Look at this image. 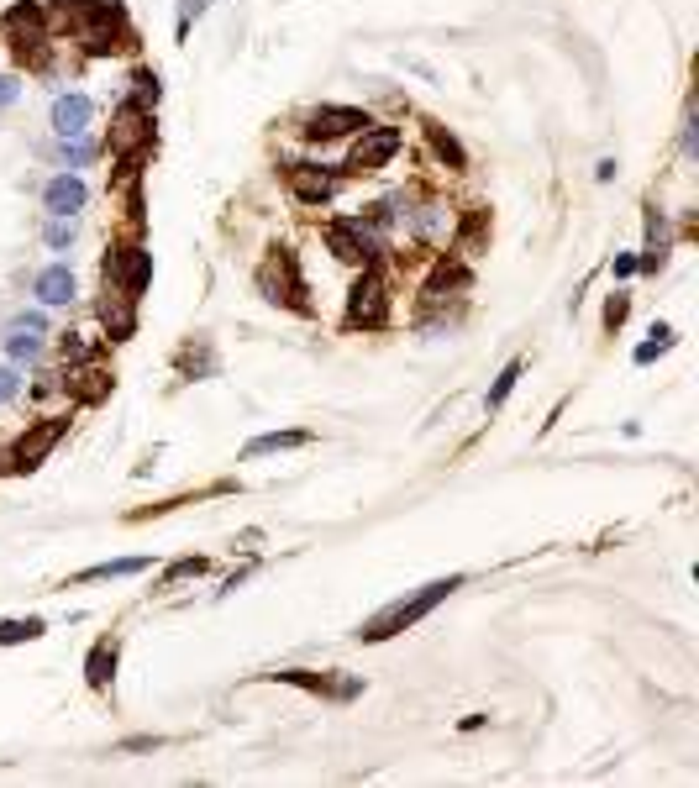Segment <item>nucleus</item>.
Masks as SVG:
<instances>
[{
	"label": "nucleus",
	"instance_id": "obj_4",
	"mask_svg": "<svg viewBox=\"0 0 699 788\" xmlns=\"http://www.w3.org/2000/svg\"><path fill=\"white\" fill-rule=\"evenodd\" d=\"M400 142H405L400 127H363L358 142H353V153H347V169L353 174H379L384 163L400 153Z\"/></svg>",
	"mask_w": 699,
	"mask_h": 788
},
{
	"label": "nucleus",
	"instance_id": "obj_19",
	"mask_svg": "<svg viewBox=\"0 0 699 788\" xmlns=\"http://www.w3.org/2000/svg\"><path fill=\"white\" fill-rule=\"evenodd\" d=\"M48 626L37 615H27V620H0V647H16V641H37Z\"/></svg>",
	"mask_w": 699,
	"mask_h": 788
},
{
	"label": "nucleus",
	"instance_id": "obj_5",
	"mask_svg": "<svg viewBox=\"0 0 699 788\" xmlns=\"http://www.w3.org/2000/svg\"><path fill=\"white\" fill-rule=\"evenodd\" d=\"M389 316V289L379 274H363L347 295V326H384Z\"/></svg>",
	"mask_w": 699,
	"mask_h": 788
},
{
	"label": "nucleus",
	"instance_id": "obj_10",
	"mask_svg": "<svg viewBox=\"0 0 699 788\" xmlns=\"http://www.w3.org/2000/svg\"><path fill=\"white\" fill-rule=\"evenodd\" d=\"M85 200H90V190H85V179L79 174H58V179H48V190H43L48 216H74V211H85Z\"/></svg>",
	"mask_w": 699,
	"mask_h": 788
},
{
	"label": "nucleus",
	"instance_id": "obj_7",
	"mask_svg": "<svg viewBox=\"0 0 699 788\" xmlns=\"http://www.w3.org/2000/svg\"><path fill=\"white\" fill-rule=\"evenodd\" d=\"M363 127H374V121H368V111H358V106H316L305 116V137H316V142L363 132Z\"/></svg>",
	"mask_w": 699,
	"mask_h": 788
},
{
	"label": "nucleus",
	"instance_id": "obj_17",
	"mask_svg": "<svg viewBox=\"0 0 699 788\" xmlns=\"http://www.w3.org/2000/svg\"><path fill=\"white\" fill-rule=\"evenodd\" d=\"M311 431H269V437H253L248 442V458H263V452H290V447H305Z\"/></svg>",
	"mask_w": 699,
	"mask_h": 788
},
{
	"label": "nucleus",
	"instance_id": "obj_30",
	"mask_svg": "<svg viewBox=\"0 0 699 788\" xmlns=\"http://www.w3.org/2000/svg\"><path fill=\"white\" fill-rule=\"evenodd\" d=\"M16 90H22V85H16V79H0V111H6L11 100H16Z\"/></svg>",
	"mask_w": 699,
	"mask_h": 788
},
{
	"label": "nucleus",
	"instance_id": "obj_11",
	"mask_svg": "<svg viewBox=\"0 0 699 788\" xmlns=\"http://www.w3.org/2000/svg\"><path fill=\"white\" fill-rule=\"evenodd\" d=\"M64 431H69V421H43L32 437H22V447H16V468H37V463L53 452V442L64 437Z\"/></svg>",
	"mask_w": 699,
	"mask_h": 788
},
{
	"label": "nucleus",
	"instance_id": "obj_8",
	"mask_svg": "<svg viewBox=\"0 0 699 788\" xmlns=\"http://www.w3.org/2000/svg\"><path fill=\"white\" fill-rule=\"evenodd\" d=\"M90 121H95V100L90 95H58L53 100V132L58 137H85L90 132Z\"/></svg>",
	"mask_w": 699,
	"mask_h": 788
},
{
	"label": "nucleus",
	"instance_id": "obj_25",
	"mask_svg": "<svg viewBox=\"0 0 699 788\" xmlns=\"http://www.w3.org/2000/svg\"><path fill=\"white\" fill-rule=\"evenodd\" d=\"M652 337H657V342H642V347H636V363H652L657 352H668V347H673V331H668V326H657Z\"/></svg>",
	"mask_w": 699,
	"mask_h": 788
},
{
	"label": "nucleus",
	"instance_id": "obj_23",
	"mask_svg": "<svg viewBox=\"0 0 699 788\" xmlns=\"http://www.w3.org/2000/svg\"><path fill=\"white\" fill-rule=\"evenodd\" d=\"M74 237H79L74 216H53V221H48V247H58V253H64V247H74Z\"/></svg>",
	"mask_w": 699,
	"mask_h": 788
},
{
	"label": "nucleus",
	"instance_id": "obj_3",
	"mask_svg": "<svg viewBox=\"0 0 699 788\" xmlns=\"http://www.w3.org/2000/svg\"><path fill=\"white\" fill-rule=\"evenodd\" d=\"M258 289L269 295L274 305H295V310H311V300H305V279H300V268H295V253H279L263 263V274H258Z\"/></svg>",
	"mask_w": 699,
	"mask_h": 788
},
{
	"label": "nucleus",
	"instance_id": "obj_14",
	"mask_svg": "<svg viewBox=\"0 0 699 788\" xmlns=\"http://www.w3.org/2000/svg\"><path fill=\"white\" fill-rule=\"evenodd\" d=\"M100 316H106V331H111L116 342H121V337H132V331H137V316H132V295H121V289H116V295H106V305H100Z\"/></svg>",
	"mask_w": 699,
	"mask_h": 788
},
{
	"label": "nucleus",
	"instance_id": "obj_9",
	"mask_svg": "<svg viewBox=\"0 0 699 788\" xmlns=\"http://www.w3.org/2000/svg\"><path fill=\"white\" fill-rule=\"evenodd\" d=\"M337 174H326V169H316V163H295L290 169V190H295V200L300 205H321V200H332L337 195Z\"/></svg>",
	"mask_w": 699,
	"mask_h": 788
},
{
	"label": "nucleus",
	"instance_id": "obj_27",
	"mask_svg": "<svg viewBox=\"0 0 699 788\" xmlns=\"http://www.w3.org/2000/svg\"><path fill=\"white\" fill-rule=\"evenodd\" d=\"M132 106H142V111L158 106V79L153 74H137V100H132Z\"/></svg>",
	"mask_w": 699,
	"mask_h": 788
},
{
	"label": "nucleus",
	"instance_id": "obj_22",
	"mask_svg": "<svg viewBox=\"0 0 699 788\" xmlns=\"http://www.w3.org/2000/svg\"><path fill=\"white\" fill-rule=\"evenodd\" d=\"M95 153H100V148H95L90 137H64V163H69V169H85Z\"/></svg>",
	"mask_w": 699,
	"mask_h": 788
},
{
	"label": "nucleus",
	"instance_id": "obj_28",
	"mask_svg": "<svg viewBox=\"0 0 699 788\" xmlns=\"http://www.w3.org/2000/svg\"><path fill=\"white\" fill-rule=\"evenodd\" d=\"M16 389H22V379H16V368L11 363H0V405L16 400Z\"/></svg>",
	"mask_w": 699,
	"mask_h": 788
},
{
	"label": "nucleus",
	"instance_id": "obj_18",
	"mask_svg": "<svg viewBox=\"0 0 699 788\" xmlns=\"http://www.w3.org/2000/svg\"><path fill=\"white\" fill-rule=\"evenodd\" d=\"M148 568V557H121V563H100V568H85L74 578V584H95V578H127V573H142Z\"/></svg>",
	"mask_w": 699,
	"mask_h": 788
},
{
	"label": "nucleus",
	"instance_id": "obj_20",
	"mask_svg": "<svg viewBox=\"0 0 699 788\" xmlns=\"http://www.w3.org/2000/svg\"><path fill=\"white\" fill-rule=\"evenodd\" d=\"M58 11L69 16V22H85V16H111V11H121L116 0H53Z\"/></svg>",
	"mask_w": 699,
	"mask_h": 788
},
{
	"label": "nucleus",
	"instance_id": "obj_21",
	"mask_svg": "<svg viewBox=\"0 0 699 788\" xmlns=\"http://www.w3.org/2000/svg\"><path fill=\"white\" fill-rule=\"evenodd\" d=\"M521 368H526L521 358H516V363H505V373H500V379H495V389H489V400H484L489 410H500V405L510 400V389H516V379H521Z\"/></svg>",
	"mask_w": 699,
	"mask_h": 788
},
{
	"label": "nucleus",
	"instance_id": "obj_6",
	"mask_svg": "<svg viewBox=\"0 0 699 788\" xmlns=\"http://www.w3.org/2000/svg\"><path fill=\"white\" fill-rule=\"evenodd\" d=\"M148 279H153V253H142V247H121V253H111V263H106V284H116L121 295H142L148 289Z\"/></svg>",
	"mask_w": 699,
	"mask_h": 788
},
{
	"label": "nucleus",
	"instance_id": "obj_15",
	"mask_svg": "<svg viewBox=\"0 0 699 788\" xmlns=\"http://www.w3.org/2000/svg\"><path fill=\"white\" fill-rule=\"evenodd\" d=\"M85 673H90V689H106L111 673H116V641H95V652L85 662Z\"/></svg>",
	"mask_w": 699,
	"mask_h": 788
},
{
	"label": "nucleus",
	"instance_id": "obj_29",
	"mask_svg": "<svg viewBox=\"0 0 699 788\" xmlns=\"http://www.w3.org/2000/svg\"><path fill=\"white\" fill-rule=\"evenodd\" d=\"M205 6H211V0H184V6H179V27H190V16H200Z\"/></svg>",
	"mask_w": 699,
	"mask_h": 788
},
{
	"label": "nucleus",
	"instance_id": "obj_13",
	"mask_svg": "<svg viewBox=\"0 0 699 788\" xmlns=\"http://www.w3.org/2000/svg\"><path fill=\"white\" fill-rule=\"evenodd\" d=\"M6 352L16 363H37L43 358V331L37 326H22V321H11V331H6Z\"/></svg>",
	"mask_w": 699,
	"mask_h": 788
},
{
	"label": "nucleus",
	"instance_id": "obj_12",
	"mask_svg": "<svg viewBox=\"0 0 699 788\" xmlns=\"http://www.w3.org/2000/svg\"><path fill=\"white\" fill-rule=\"evenodd\" d=\"M32 289H37V300H43V305H69L74 300V268L69 263H48Z\"/></svg>",
	"mask_w": 699,
	"mask_h": 788
},
{
	"label": "nucleus",
	"instance_id": "obj_2",
	"mask_svg": "<svg viewBox=\"0 0 699 788\" xmlns=\"http://www.w3.org/2000/svg\"><path fill=\"white\" fill-rule=\"evenodd\" d=\"M326 247H332L342 263H368V258L384 253V237H379L363 216H347V221H332V226H326Z\"/></svg>",
	"mask_w": 699,
	"mask_h": 788
},
{
	"label": "nucleus",
	"instance_id": "obj_26",
	"mask_svg": "<svg viewBox=\"0 0 699 788\" xmlns=\"http://www.w3.org/2000/svg\"><path fill=\"white\" fill-rule=\"evenodd\" d=\"M431 142H437V153H442V158L452 163V169H463V148H458V142H452V137H447L442 127H431Z\"/></svg>",
	"mask_w": 699,
	"mask_h": 788
},
{
	"label": "nucleus",
	"instance_id": "obj_1",
	"mask_svg": "<svg viewBox=\"0 0 699 788\" xmlns=\"http://www.w3.org/2000/svg\"><path fill=\"white\" fill-rule=\"evenodd\" d=\"M452 589H463V578H458V573H452V578H437V584H426V589H416L410 599H395V605H389V610H379V615L368 620V626H363L358 636H363V641H389V636H400V631H410V626H416L421 615H431V610H437V605H442V599H447Z\"/></svg>",
	"mask_w": 699,
	"mask_h": 788
},
{
	"label": "nucleus",
	"instance_id": "obj_16",
	"mask_svg": "<svg viewBox=\"0 0 699 788\" xmlns=\"http://www.w3.org/2000/svg\"><path fill=\"white\" fill-rule=\"evenodd\" d=\"M142 121H148V111L142 106H121V121H116V148H137L142 137H148V127H142Z\"/></svg>",
	"mask_w": 699,
	"mask_h": 788
},
{
	"label": "nucleus",
	"instance_id": "obj_24",
	"mask_svg": "<svg viewBox=\"0 0 699 788\" xmlns=\"http://www.w3.org/2000/svg\"><path fill=\"white\" fill-rule=\"evenodd\" d=\"M200 573H205V557H179V563H174L169 573H163V589L179 584V578H200Z\"/></svg>",
	"mask_w": 699,
	"mask_h": 788
}]
</instances>
